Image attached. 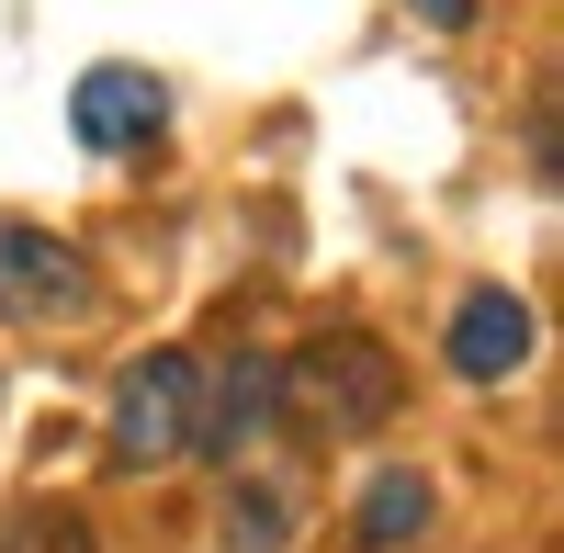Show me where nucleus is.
<instances>
[{
	"mask_svg": "<svg viewBox=\"0 0 564 553\" xmlns=\"http://www.w3.org/2000/svg\"><path fill=\"white\" fill-rule=\"evenodd\" d=\"M395 395H406V373L372 339H316L294 361H271V406H294L305 430H384Z\"/></svg>",
	"mask_w": 564,
	"mask_h": 553,
	"instance_id": "nucleus-1",
	"label": "nucleus"
},
{
	"mask_svg": "<svg viewBox=\"0 0 564 553\" xmlns=\"http://www.w3.org/2000/svg\"><path fill=\"white\" fill-rule=\"evenodd\" d=\"M181 452H193V361L148 350L113 384V464L124 475H159V464H181Z\"/></svg>",
	"mask_w": 564,
	"mask_h": 553,
	"instance_id": "nucleus-2",
	"label": "nucleus"
},
{
	"mask_svg": "<svg viewBox=\"0 0 564 553\" xmlns=\"http://www.w3.org/2000/svg\"><path fill=\"white\" fill-rule=\"evenodd\" d=\"M79 305H90L79 249H57L45 226H0V316H12V328H57Z\"/></svg>",
	"mask_w": 564,
	"mask_h": 553,
	"instance_id": "nucleus-3",
	"label": "nucleus"
},
{
	"mask_svg": "<svg viewBox=\"0 0 564 553\" xmlns=\"http://www.w3.org/2000/svg\"><path fill=\"white\" fill-rule=\"evenodd\" d=\"M68 124H79V148L124 159V148H148V135L170 124V102H159V79H148V68H90V79L68 90Z\"/></svg>",
	"mask_w": 564,
	"mask_h": 553,
	"instance_id": "nucleus-4",
	"label": "nucleus"
},
{
	"mask_svg": "<svg viewBox=\"0 0 564 553\" xmlns=\"http://www.w3.org/2000/svg\"><path fill=\"white\" fill-rule=\"evenodd\" d=\"M531 361V305L520 294H463V316H452V373L463 384H508Z\"/></svg>",
	"mask_w": 564,
	"mask_h": 553,
	"instance_id": "nucleus-5",
	"label": "nucleus"
},
{
	"mask_svg": "<svg viewBox=\"0 0 564 553\" xmlns=\"http://www.w3.org/2000/svg\"><path fill=\"white\" fill-rule=\"evenodd\" d=\"M260 419H271V361H226V373H215V406H204V430H193V452H226V464H238Z\"/></svg>",
	"mask_w": 564,
	"mask_h": 553,
	"instance_id": "nucleus-6",
	"label": "nucleus"
},
{
	"mask_svg": "<svg viewBox=\"0 0 564 553\" xmlns=\"http://www.w3.org/2000/svg\"><path fill=\"white\" fill-rule=\"evenodd\" d=\"M417 531H430V486H417V475H372V497H361V542H372V553H406Z\"/></svg>",
	"mask_w": 564,
	"mask_h": 553,
	"instance_id": "nucleus-7",
	"label": "nucleus"
},
{
	"mask_svg": "<svg viewBox=\"0 0 564 553\" xmlns=\"http://www.w3.org/2000/svg\"><path fill=\"white\" fill-rule=\"evenodd\" d=\"M0 553H90V509H68V497H34Z\"/></svg>",
	"mask_w": 564,
	"mask_h": 553,
	"instance_id": "nucleus-8",
	"label": "nucleus"
},
{
	"mask_svg": "<svg viewBox=\"0 0 564 553\" xmlns=\"http://www.w3.org/2000/svg\"><path fill=\"white\" fill-rule=\"evenodd\" d=\"M282 531H294V509H282L271 486H238V497H226V542H238V553H282Z\"/></svg>",
	"mask_w": 564,
	"mask_h": 553,
	"instance_id": "nucleus-9",
	"label": "nucleus"
},
{
	"mask_svg": "<svg viewBox=\"0 0 564 553\" xmlns=\"http://www.w3.org/2000/svg\"><path fill=\"white\" fill-rule=\"evenodd\" d=\"M417 12H430L441 34H463V23H475V0H417Z\"/></svg>",
	"mask_w": 564,
	"mask_h": 553,
	"instance_id": "nucleus-10",
	"label": "nucleus"
}]
</instances>
